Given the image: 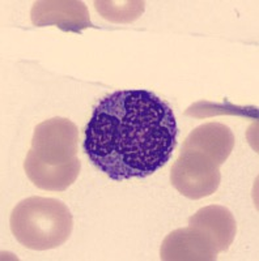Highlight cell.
Listing matches in <instances>:
<instances>
[{"mask_svg": "<svg viewBox=\"0 0 259 261\" xmlns=\"http://www.w3.org/2000/svg\"><path fill=\"white\" fill-rule=\"evenodd\" d=\"M234 148V135L228 125L211 122L197 127L183 143L186 150L200 151L221 166Z\"/></svg>", "mask_w": 259, "mask_h": 261, "instance_id": "7", "label": "cell"}, {"mask_svg": "<svg viewBox=\"0 0 259 261\" xmlns=\"http://www.w3.org/2000/svg\"><path fill=\"white\" fill-rule=\"evenodd\" d=\"M189 226L206 234L218 247L219 252L229 249L237 232L232 212L220 205H208L199 209L189 218Z\"/></svg>", "mask_w": 259, "mask_h": 261, "instance_id": "9", "label": "cell"}, {"mask_svg": "<svg viewBox=\"0 0 259 261\" xmlns=\"http://www.w3.org/2000/svg\"><path fill=\"white\" fill-rule=\"evenodd\" d=\"M96 11L105 20L114 24H130L144 13L146 3L140 0H125V2H113V0H96Z\"/></svg>", "mask_w": 259, "mask_h": 261, "instance_id": "10", "label": "cell"}, {"mask_svg": "<svg viewBox=\"0 0 259 261\" xmlns=\"http://www.w3.org/2000/svg\"><path fill=\"white\" fill-rule=\"evenodd\" d=\"M24 170L29 180L37 188L51 192H63L69 188L78 179L81 170V162L76 157L71 162L59 166H50L29 150L24 162Z\"/></svg>", "mask_w": 259, "mask_h": 261, "instance_id": "8", "label": "cell"}, {"mask_svg": "<svg viewBox=\"0 0 259 261\" xmlns=\"http://www.w3.org/2000/svg\"><path fill=\"white\" fill-rule=\"evenodd\" d=\"M79 130L67 118H51L34 128L32 149L34 155L46 165L59 166L76 158Z\"/></svg>", "mask_w": 259, "mask_h": 261, "instance_id": "4", "label": "cell"}, {"mask_svg": "<svg viewBox=\"0 0 259 261\" xmlns=\"http://www.w3.org/2000/svg\"><path fill=\"white\" fill-rule=\"evenodd\" d=\"M220 181V166L200 151L182 149V153L170 170L173 187L191 200H200L214 195Z\"/></svg>", "mask_w": 259, "mask_h": 261, "instance_id": "3", "label": "cell"}, {"mask_svg": "<svg viewBox=\"0 0 259 261\" xmlns=\"http://www.w3.org/2000/svg\"><path fill=\"white\" fill-rule=\"evenodd\" d=\"M214 242L195 227L177 228L167 235L160 248L164 261H211L219 255Z\"/></svg>", "mask_w": 259, "mask_h": 261, "instance_id": "6", "label": "cell"}, {"mask_svg": "<svg viewBox=\"0 0 259 261\" xmlns=\"http://www.w3.org/2000/svg\"><path fill=\"white\" fill-rule=\"evenodd\" d=\"M9 226L21 246L34 251H48L68 241L74 218L68 206L60 200L32 196L16 205Z\"/></svg>", "mask_w": 259, "mask_h": 261, "instance_id": "2", "label": "cell"}, {"mask_svg": "<svg viewBox=\"0 0 259 261\" xmlns=\"http://www.w3.org/2000/svg\"><path fill=\"white\" fill-rule=\"evenodd\" d=\"M177 130L173 109L155 93L118 90L96 105L83 148L113 180L144 179L169 162Z\"/></svg>", "mask_w": 259, "mask_h": 261, "instance_id": "1", "label": "cell"}, {"mask_svg": "<svg viewBox=\"0 0 259 261\" xmlns=\"http://www.w3.org/2000/svg\"><path fill=\"white\" fill-rule=\"evenodd\" d=\"M30 18L34 27L55 25L63 32L79 33L95 28L85 3L79 0H38L34 2Z\"/></svg>", "mask_w": 259, "mask_h": 261, "instance_id": "5", "label": "cell"}]
</instances>
